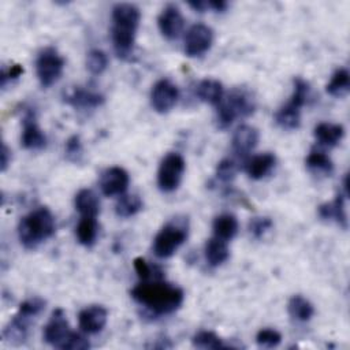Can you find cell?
<instances>
[{
  "instance_id": "1",
  "label": "cell",
  "mask_w": 350,
  "mask_h": 350,
  "mask_svg": "<svg viewBox=\"0 0 350 350\" xmlns=\"http://www.w3.org/2000/svg\"><path fill=\"white\" fill-rule=\"evenodd\" d=\"M131 297L157 316L174 313L180 308L185 298L182 288L160 279L142 280L131 290Z\"/></svg>"
},
{
  "instance_id": "2",
  "label": "cell",
  "mask_w": 350,
  "mask_h": 350,
  "mask_svg": "<svg viewBox=\"0 0 350 350\" xmlns=\"http://www.w3.org/2000/svg\"><path fill=\"white\" fill-rule=\"evenodd\" d=\"M111 18V37L115 53L120 59H129L133 55L139 27V8L131 3H118L112 8Z\"/></svg>"
},
{
  "instance_id": "3",
  "label": "cell",
  "mask_w": 350,
  "mask_h": 350,
  "mask_svg": "<svg viewBox=\"0 0 350 350\" xmlns=\"http://www.w3.org/2000/svg\"><path fill=\"white\" fill-rule=\"evenodd\" d=\"M56 223L46 206H38L23 216L18 224V238L26 249H36L55 234Z\"/></svg>"
},
{
  "instance_id": "4",
  "label": "cell",
  "mask_w": 350,
  "mask_h": 350,
  "mask_svg": "<svg viewBox=\"0 0 350 350\" xmlns=\"http://www.w3.org/2000/svg\"><path fill=\"white\" fill-rule=\"evenodd\" d=\"M256 109V101L252 93L243 88L232 89L228 96L220 101L216 111L217 126L227 129L238 118H247Z\"/></svg>"
},
{
  "instance_id": "5",
  "label": "cell",
  "mask_w": 350,
  "mask_h": 350,
  "mask_svg": "<svg viewBox=\"0 0 350 350\" xmlns=\"http://www.w3.org/2000/svg\"><path fill=\"white\" fill-rule=\"evenodd\" d=\"M309 83L302 78L294 79V90L290 100L279 108L275 115V122L279 127L284 130H294L299 127L301 123V108L305 105L309 97Z\"/></svg>"
},
{
  "instance_id": "6",
  "label": "cell",
  "mask_w": 350,
  "mask_h": 350,
  "mask_svg": "<svg viewBox=\"0 0 350 350\" xmlns=\"http://www.w3.org/2000/svg\"><path fill=\"white\" fill-rule=\"evenodd\" d=\"M189 224L185 219H174L168 221L153 239V253L159 258L171 257L186 241Z\"/></svg>"
},
{
  "instance_id": "7",
  "label": "cell",
  "mask_w": 350,
  "mask_h": 350,
  "mask_svg": "<svg viewBox=\"0 0 350 350\" xmlns=\"http://www.w3.org/2000/svg\"><path fill=\"white\" fill-rule=\"evenodd\" d=\"M64 59L52 46L44 48L36 59V72L42 88H49L59 81L63 74Z\"/></svg>"
},
{
  "instance_id": "8",
  "label": "cell",
  "mask_w": 350,
  "mask_h": 350,
  "mask_svg": "<svg viewBox=\"0 0 350 350\" xmlns=\"http://www.w3.org/2000/svg\"><path fill=\"white\" fill-rule=\"evenodd\" d=\"M185 159L179 153H168L160 163L157 171V185L159 189L164 193L175 191L180 182L185 172Z\"/></svg>"
},
{
  "instance_id": "9",
  "label": "cell",
  "mask_w": 350,
  "mask_h": 350,
  "mask_svg": "<svg viewBox=\"0 0 350 350\" xmlns=\"http://www.w3.org/2000/svg\"><path fill=\"white\" fill-rule=\"evenodd\" d=\"M213 44V31L204 23L193 25L185 37V53L190 57L201 56Z\"/></svg>"
},
{
  "instance_id": "10",
  "label": "cell",
  "mask_w": 350,
  "mask_h": 350,
  "mask_svg": "<svg viewBox=\"0 0 350 350\" xmlns=\"http://www.w3.org/2000/svg\"><path fill=\"white\" fill-rule=\"evenodd\" d=\"M179 98V92L176 85L170 79H159L150 90V104L153 109L159 113H167L171 111Z\"/></svg>"
},
{
  "instance_id": "11",
  "label": "cell",
  "mask_w": 350,
  "mask_h": 350,
  "mask_svg": "<svg viewBox=\"0 0 350 350\" xmlns=\"http://www.w3.org/2000/svg\"><path fill=\"white\" fill-rule=\"evenodd\" d=\"M71 329L68 327V321L63 309H55L44 327V339L46 343L52 345L53 347L62 349L67 338L70 336Z\"/></svg>"
},
{
  "instance_id": "12",
  "label": "cell",
  "mask_w": 350,
  "mask_h": 350,
  "mask_svg": "<svg viewBox=\"0 0 350 350\" xmlns=\"http://www.w3.org/2000/svg\"><path fill=\"white\" fill-rule=\"evenodd\" d=\"M21 144L25 149H30V150H40L46 145V137L37 123L34 111L30 108L26 109L23 116Z\"/></svg>"
},
{
  "instance_id": "13",
  "label": "cell",
  "mask_w": 350,
  "mask_h": 350,
  "mask_svg": "<svg viewBox=\"0 0 350 350\" xmlns=\"http://www.w3.org/2000/svg\"><path fill=\"white\" fill-rule=\"evenodd\" d=\"M183 25H185L183 15L175 4L165 5L157 18L159 30L168 40L178 38L180 31L183 30Z\"/></svg>"
},
{
  "instance_id": "14",
  "label": "cell",
  "mask_w": 350,
  "mask_h": 350,
  "mask_svg": "<svg viewBox=\"0 0 350 350\" xmlns=\"http://www.w3.org/2000/svg\"><path fill=\"white\" fill-rule=\"evenodd\" d=\"M129 174L122 167H111L105 170L101 175L100 187L104 196L113 197V196H122L129 187Z\"/></svg>"
},
{
  "instance_id": "15",
  "label": "cell",
  "mask_w": 350,
  "mask_h": 350,
  "mask_svg": "<svg viewBox=\"0 0 350 350\" xmlns=\"http://www.w3.org/2000/svg\"><path fill=\"white\" fill-rule=\"evenodd\" d=\"M108 312L101 305H90L83 308L78 314L79 328L85 334H98L107 324Z\"/></svg>"
},
{
  "instance_id": "16",
  "label": "cell",
  "mask_w": 350,
  "mask_h": 350,
  "mask_svg": "<svg viewBox=\"0 0 350 350\" xmlns=\"http://www.w3.org/2000/svg\"><path fill=\"white\" fill-rule=\"evenodd\" d=\"M64 100L77 109H94L104 103V96L93 89L75 86L64 94Z\"/></svg>"
},
{
  "instance_id": "17",
  "label": "cell",
  "mask_w": 350,
  "mask_h": 350,
  "mask_svg": "<svg viewBox=\"0 0 350 350\" xmlns=\"http://www.w3.org/2000/svg\"><path fill=\"white\" fill-rule=\"evenodd\" d=\"M258 144V131L257 129L243 124L239 126L232 135V150L238 156H246L250 153Z\"/></svg>"
},
{
  "instance_id": "18",
  "label": "cell",
  "mask_w": 350,
  "mask_h": 350,
  "mask_svg": "<svg viewBox=\"0 0 350 350\" xmlns=\"http://www.w3.org/2000/svg\"><path fill=\"white\" fill-rule=\"evenodd\" d=\"M345 194H338L332 202H325L319 206V215L324 220H334L343 228H347V215L345 206Z\"/></svg>"
},
{
  "instance_id": "19",
  "label": "cell",
  "mask_w": 350,
  "mask_h": 350,
  "mask_svg": "<svg viewBox=\"0 0 350 350\" xmlns=\"http://www.w3.org/2000/svg\"><path fill=\"white\" fill-rule=\"evenodd\" d=\"M275 164H276L275 154L267 152V153L253 156L250 160H247L245 170L252 179L257 180L267 176L273 170Z\"/></svg>"
},
{
  "instance_id": "20",
  "label": "cell",
  "mask_w": 350,
  "mask_h": 350,
  "mask_svg": "<svg viewBox=\"0 0 350 350\" xmlns=\"http://www.w3.org/2000/svg\"><path fill=\"white\" fill-rule=\"evenodd\" d=\"M196 94L201 101L217 107L223 100L224 89L221 82H219L217 79L206 78L200 81V83L196 88Z\"/></svg>"
},
{
  "instance_id": "21",
  "label": "cell",
  "mask_w": 350,
  "mask_h": 350,
  "mask_svg": "<svg viewBox=\"0 0 350 350\" xmlns=\"http://www.w3.org/2000/svg\"><path fill=\"white\" fill-rule=\"evenodd\" d=\"M31 319L16 312L12 320L3 329V338L10 343H21L27 338Z\"/></svg>"
},
{
  "instance_id": "22",
  "label": "cell",
  "mask_w": 350,
  "mask_h": 350,
  "mask_svg": "<svg viewBox=\"0 0 350 350\" xmlns=\"http://www.w3.org/2000/svg\"><path fill=\"white\" fill-rule=\"evenodd\" d=\"M75 209L81 216L96 217L100 212L98 196L92 189H81L74 200Z\"/></svg>"
},
{
  "instance_id": "23",
  "label": "cell",
  "mask_w": 350,
  "mask_h": 350,
  "mask_svg": "<svg viewBox=\"0 0 350 350\" xmlns=\"http://www.w3.org/2000/svg\"><path fill=\"white\" fill-rule=\"evenodd\" d=\"M314 138L320 145L332 148L340 142V139L345 135V129L340 124L336 123H319L314 127Z\"/></svg>"
},
{
  "instance_id": "24",
  "label": "cell",
  "mask_w": 350,
  "mask_h": 350,
  "mask_svg": "<svg viewBox=\"0 0 350 350\" xmlns=\"http://www.w3.org/2000/svg\"><path fill=\"white\" fill-rule=\"evenodd\" d=\"M228 257L230 250L226 241L217 237H212L211 239H208V242L205 243V258L211 267L221 265L228 260Z\"/></svg>"
},
{
  "instance_id": "25",
  "label": "cell",
  "mask_w": 350,
  "mask_h": 350,
  "mask_svg": "<svg viewBox=\"0 0 350 350\" xmlns=\"http://www.w3.org/2000/svg\"><path fill=\"white\" fill-rule=\"evenodd\" d=\"M212 230H213V237H217V238L227 242V241L232 239L237 235V232H238V220L231 213H221V215L215 217L213 224H212Z\"/></svg>"
},
{
  "instance_id": "26",
  "label": "cell",
  "mask_w": 350,
  "mask_h": 350,
  "mask_svg": "<svg viewBox=\"0 0 350 350\" xmlns=\"http://www.w3.org/2000/svg\"><path fill=\"white\" fill-rule=\"evenodd\" d=\"M288 314L297 321H309L314 314L313 305L302 295H293L287 305Z\"/></svg>"
},
{
  "instance_id": "27",
  "label": "cell",
  "mask_w": 350,
  "mask_h": 350,
  "mask_svg": "<svg viewBox=\"0 0 350 350\" xmlns=\"http://www.w3.org/2000/svg\"><path fill=\"white\" fill-rule=\"evenodd\" d=\"M97 234H98V224L96 217H85L81 216V220L77 226V238L78 242L83 246H92L96 239H97Z\"/></svg>"
},
{
  "instance_id": "28",
  "label": "cell",
  "mask_w": 350,
  "mask_h": 350,
  "mask_svg": "<svg viewBox=\"0 0 350 350\" xmlns=\"http://www.w3.org/2000/svg\"><path fill=\"white\" fill-rule=\"evenodd\" d=\"M349 89H350L349 71L346 68L336 70L327 85V93L334 97H343L345 94L349 93Z\"/></svg>"
},
{
  "instance_id": "29",
  "label": "cell",
  "mask_w": 350,
  "mask_h": 350,
  "mask_svg": "<svg viewBox=\"0 0 350 350\" xmlns=\"http://www.w3.org/2000/svg\"><path fill=\"white\" fill-rule=\"evenodd\" d=\"M142 200L138 194H122L115 205V212L120 217H130L138 213L142 209Z\"/></svg>"
},
{
  "instance_id": "30",
  "label": "cell",
  "mask_w": 350,
  "mask_h": 350,
  "mask_svg": "<svg viewBox=\"0 0 350 350\" xmlns=\"http://www.w3.org/2000/svg\"><path fill=\"white\" fill-rule=\"evenodd\" d=\"M306 165L310 171L329 175L334 170L332 160L321 150H312L306 157Z\"/></svg>"
},
{
  "instance_id": "31",
  "label": "cell",
  "mask_w": 350,
  "mask_h": 350,
  "mask_svg": "<svg viewBox=\"0 0 350 350\" xmlns=\"http://www.w3.org/2000/svg\"><path fill=\"white\" fill-rule=\"evenodd\" d=\"M193 346L198 349H227L223 340L212 331H200L193 336Z\"/></svg>"
},
{
  "instance_id": "32",
  "label": "cell",
  "mask_w": 350,
  "mask_h": 350,
  "mask_svg": "<svg viewBox=\"0 0 350 350\" xmlns=\"http://www.w3.org/2000/svg\"><path fill=\"white\" fill-rule=\"evenodd\" d=\"M86 67L90 74L100 75L108 67V56L101 49H92L86 56Z\"/></svg>"
},
{
  "instance_id": "33",
  "label": "cell",
  "mask_w": 350,
  "mask_h": 350,
  "mask_svg": "<svg viewBox=\"0 0 350 350\" xmlns=\"http://www.w3.org/2000/svg\"><path fill=\"white\" fill-rule=\"evenodd\" d=\"M45 308V301L40 297H33V298H29L26 301H23L21 305H19V309H18V313L23 314V316H27L30 319H34L36 316H38Z\"/></svg>"
},
{
  "instance_id": "34",
  "label": "cell",
  "mask_w": 350,
  "mask_h": 350,
  "mask_svg": "<svg viewBox=\"0 0 350 350\" xmlns=\"http://www.w3.org/2000/svg\"><path fill=\"white\" fill-rule=\"evenodd\" d=\"M280 340H282V335L276 329H272V328L260 329L256 335L257 345L261 347H267V349L276 347L280 343Z\"/></svg>"
},
{
  "instance_id": "35",
  "label": "cell",
  "mask_w": 350,
  "mask_h": 350,
  "mask_svg": "<svg viewBox=\"0 0 350 350\" xmlns=\"http://www.w3.org/2000/svg\"><path fill=\"white\" fill-rule=\"evenodd\" d=\"M237 174V163L232 159H223L216 167V178L223 182H231Z\"/></svg>"
},
{
  "instance_id": "36",
  "label": "cell",
  "mask_w": 350,
  "mask_h": 350,
  "mask_svg": "<svg viewBox=\"0 0 350 350\" xmlns=\"http://www.w3.org/2000/svg\"><path fill=\"white\" fill-rule=\"evenodd\" d=\"M82 152H83V148H82L79 137L78 135H71L66 141V145H64L66 157L72 163H78L82 157Z\"/></svg>"
},
{
  "instance_id": "37",
  "label": "cell",
  "mask_w": 350,
  "mask_h": 350,
  "mask_svg": "<svg viewBox=\"0 0 350 350\" xmlns=\"http://www.w3.org/2000/svg\"><path fill=\"white\" fill-rule=\"evenodd\" d=\"M156 268L157 267L152 268V265H149L142 257H135L134 258V269H135V272H137V275L141 280H149L152 276H153V279H161L163 276L154 273Z\"/></svg>"
},
{
  "instance_id": "38",
  "label": "cell",
  "mask_w": 350,
  "mask_h": 350,
  "mask_svg": "<svg viewBox=\"0 0 350 350\" xmlns=\"http://www.w3.org/2000/svg\"><path fill=\"white\" fill-rule=\"evenodd\" d=\"M272 227V220L269 217H254L249 223L250 234L254 238H261Z\"/></svg>"
},
{
  "instance_id": "39",
  "label": "cell",
  "mask_w": 350,
  "mask_h": 350,
  "mask_svg": "<svg viewBox=\"0 0 350 350\" xmlns=\"http://www.w3.org/2000/svg\"><path fill=\"white\" fill-rule=\"evenodd\" d=\"M89 347H90L89 340L85 336H82L81 334L74 332V331H71L70 336L67 338V340L62 346L63 350H85V349H89Z\"/></svg>"
},
{
  "instance_id": "40",
  "label": "cell",
  "mask_w": 350,
  "mask_h": 350,
  "mask_svg": "<svg viewBox=\"0 0 350 350\" xmlns=\"http://www.w3.org/2000/svg\"><path fill=\"white\" fill-rule=\"evenodd\" d=\"M23 74V68L21 64H14V66H10V67H4L3 71H1V86L4 88L7 85V82L12 81V79H16L18 77H21Z\"/></svg>"
},
{
  "instance_id": "41",
  "label": "cell",
  "mask_w": 350,
  "mask_h": 350,
  "mask_svg": "<svg viewBox=\"0 0 350 350\" xmlns=\"http://www.w3.org/2000/svg\"><path fill=\"white\" fill-rule=\"evenodd\" d=\"M10 161H11V150H10L8 146L3 142V145H1V171H3V172L7 170Z\"/></svg>"
},
{
  "instance_id": "42",
  "label": "cell",
  "mask_w": 350,
  "mask_h": 350,
  "mask_svg": "<svg viewBox=\"0 0 350 350\" xmlns=\"http://www.w3.org/2000/svg\"><path fill=\"white\" fill-rule=\"evenodd\" d=\"M206 7L216 12H223L228 7V3L223 1V0H209V1H206Z\"/></svg>"
},
{
  "instance_id": "43",
  "label": "cell",
  "mask_w": 350,
  "mask_h": 350,
  "mask_svg": "<svg viewBox=\"0 0 350 350\" xmlns=\"http://www.w3.org/2000/svg\"><path fill=\"white\" fill-rule=\"evenodd\" d=\"M189 5L193 8V10H196V11H198V12H204L208 7H206V1H189Z\"/></svg>"
}]
</instances>
